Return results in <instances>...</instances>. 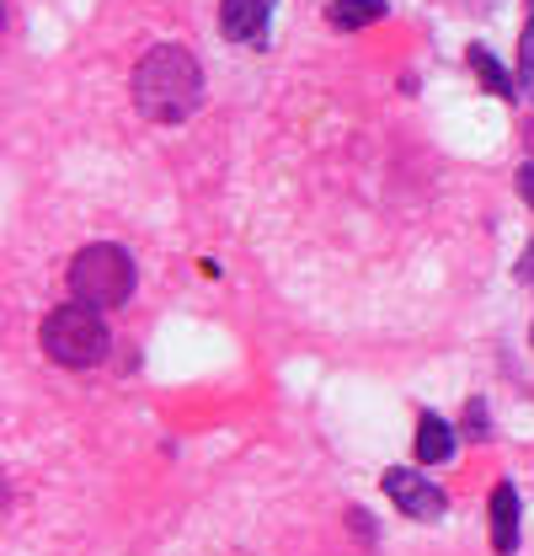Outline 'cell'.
<instances>
[{"label":"cell","mask_w":534,"mask_h":556,"mask_svg":"<svg viewBox=\"0 0 534 556\" xmlns=\"http://www.w3.org/2000/svg\"><path fill=\"white\" fill-rule=\"evenodd\" d=\"M203 102V70L182 43H155L134 65V108L150 124H182Z\"/></svg>","instance_id":"obj_1"},{"label":"cell","mask_w":534,"mask_h":556,"mask_svg":"<svg viewBox=\"0 0 534 556\" xmlns=\"http://www.w3.org/2000/svg\"><path fill=\"white\" fill-rule=\"evenodd\" d=\"M134 283V257L113 241H97V247H80L75 263H69V294L97 305V311H113V305H129Z\"/></svg>","instance_id":"obj_2"},{"label":"cell","mask_w":534,"mask_h":556,"mask_svg":"<svg viewBox=\"0 0 534 556\" xmlns=\"http://www.w3.org/2000/svg\"><path fill=\"white\" fill-rule=\"evenodd\" d=\"M43 353L65 369H91L107 358V321L97 305L75 300V305H60L43 316Z\"/></svg>","instance_id":"obj_3"},{"label":"cell","mask_w":534,"mask_h":556,"mask_svg":"<svg viewBox=\"0 0 534 556\" xmlns=\"http://www.w3.org/2000/svg\"><path fill=\"white\" fill-rule=\"evenodd\" d=\"M385 497L396 503L406 519H444V508H449V497H444V486H433L422 471H385Z\"/></svg>","instance_id":"obj_4"},{"label":"cell","mask_w":534,"mask_h":556,"mask_svg":"<svg viewBox=\"0 0 534 556\" xmlns=\"http://www.w3.org/2000/svg\"><path fill=\"white\" fill-rule=\"evenodd\" d=\"M272 22V0H225L219 5V33L230 43H263Z\"/></svg>","instance_id":"obj_5"},{"label":"cell","mask_w":534,"mask_h":556,"mask_svg":"<svg viewBox=\"0 0 534 556\" xmlns=\"http://www.w3.org/2000/svg\"><path fill=\"white\" fill-rule=\"evenodd\" d=\"M492 552L497 556L519 552V492H513V482L492 486Z\"/></svg>","instance_id":"obj_6"},{"label":"cell","mask_w":534,"mask_h":556,"mask_svg":"<svg viewBox=\"0 0 534 556\" xmlns=\"http://www.w3.org/2000/svg\"><path fill=\"white\" fill-rule=\"evenodd\" d=\"M455 455V433H449V422L438 413H422V422H417V460L422 466H444Z\"/></svg>","instance_id":"obj_7"},{"label":"cell","mask_w":534,"mask_h":556,"mask_svg":"<svg viewBox=\"0 0 534 556\" xmlns=\"http://www.w3.org/2000/svg\"><path fill=\"white\" fill-rule=\"evenodd\" d=\"M385 0H332L327 5V22H332L336 33H358V27H374V22H385Z\"/></svg>","instance_id":"obj_8"},{"label":"cell","mask_w":534,"mask_h":556,"mask_svg":"<svg viewBox=\"0 0 534 556\" xmlns=\"http://www.w3.org/2000/svg\"><path fill=\"white\" fill-rule=\"evenodd\" d=\"M470 70H475V75H481V86H486V91H492V97H503V102H513V91H519V86H513V75H508V70L497 65V54H492V49H481V43H470Z\"/></svg>","instance_id":"obj_9"},{"label":"cell","mask_w":534,"mask_h":556,"mask_svg":"<svg viewBox=\"0 0 534 556\" xmlns=\"http://www.w3.org/2000/svg\"><path fill=\"white\" fill-rule=\"evenodd\" d=\"M519 91L534 102V16L524 22V38H519Z\"/></svg>","instance_id":"obj_10"},{"label":"cell","mask_w":534,"mask_h":556,"mask_svg":"<svg viewBox=\"0 0 534 556\" xmlns=\"http://www.w3.org/2000/svg\"><path fill=\"white\" fill-rule=\"evenodd\" d=\"M466 433L475 439V444H486V439H492V428H486V402H470L466 407Z\"/></svg>","instance_id":"obj_11"},{"label":"cell","mask_w":534,"mask_h":556,"mask_svg":"<svg viewBox=\"0 0 534 556\" xmlns=\"http://www.w3.org/2000/svg\"><path fill=\"white\" fill-rule=\"evenodd\" d=\"M519 193L534 204V161H530V166H519Z\"/></svg>","instance_id":"obj_12"}]
</instances>
